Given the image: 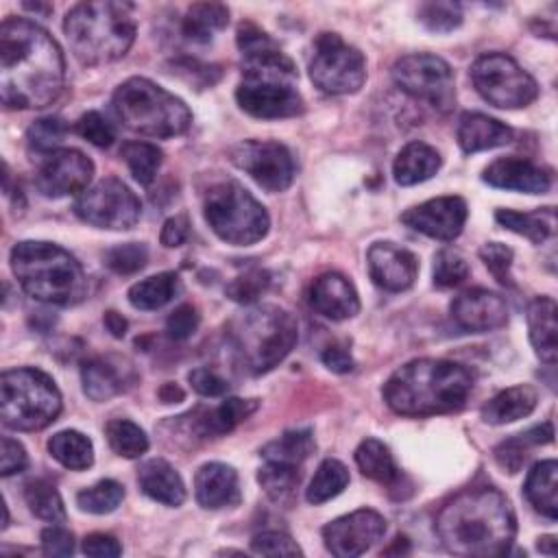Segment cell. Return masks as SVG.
<instances>
[{
  "label": "cell",
  "instance_id": "obj_1",
  "mask_svg": "<svg viewBox=\"0 0 558 558\" xmlns=\"http://www.w3.org/2000/svg\"><path fill=\"white\" fill-rule=\"evenodd\" d=\"M65 61L48 31L26 17L0 26V96L9 109H41L63 92Z\"/></svg>",
  "mask_w": 558,
  "mask_h": 558
},
{
  "label": "cell",
  "instance_id": "obj_2",
  "mask_svg": "<svg viewBox=\"0 0 558 558\" xmlns=\"http://www.w3.org/2000/svg\"><path fill=\"white\" fill-rule=\"evenodd\" d=\"M238 48L242 52V81L235 100L253 118L277 120L303 111V98L296 89V68L279 44L251 22L238 28Z\"/></svg>",
  "mask_w": 558,
  "mask_h": 558
},
{
  "label": "cell",
  "instance_id": "obj_3",
  "mask_svg": "<svg viewBox=\"0 0 558 558\" xmlns=\"http://www.w3.org/2000/svg\"><path fill=\"white\" fill-rule=\"evenodd\" d=\"M436 534L456 556H504L517 536V517L508 497L497 488H471L440 508Z\"/></svg>",
  "mask_w": 558,
  "mask_h": 558
},
{
  "label": "cell",
  "instance_id": "obj_4",
  "mask_svg": "<svg viewBox=\"0 0 558 558\" xmlns=\"http://www.w3.org/2000/svg\"><path fill=\"white\" fill-rule=\"evenodd\" d=\"M473 373L451 360L421 357L397 368L384 384V401L403 416L449 414L464 408Z\"/></svg>",
  "mask_w": 558,
  "mask_h": 558
},
{
  "label": "cell",
  "instance_id": "obj_5",
  "mask_svg": "<svg viewBox=\"0 0 558 558\" xmlns=\"http://www.w3.org/2000/svg\"><path fill=\"white\" fill-rule=\"evenodd\" d=\"M11 268L22 290L35 301L70 307L87 296V277L81 264L52 242H17L11 248Z\"/></svg>",
  "mask_w": 558,
  "mask_h": 558
},
{
  "label": "cell",
  "instance_id": "obj_6",
  "mask_svg": "<svg viewBox=\"0 0 558 558\" xmlns=\"http://www.w3.org/2000/svg\"><path fill=\"white\" fill-rule=\"evenodd\" d=\"M63 33L83 65L118 61L135 41L133 4L109 0L74 4L65 13Z\"/></svg>",
  "mask_w": 558,
  "mask_h": 558
},
{
  "label": "cell",
  "instance_id": "obj_7",
  "mask_svg": "<svg viewBox=\"0 0 558 558\" xmlns=\"http://www.w3.org/2000/svg\"><path fill=\"white\" fill-rule=\"evenodd\" d=\"M231 349L251 375L272 371L296 344V318L277 305H255L231 318L227 325Z\"/></svg>",
  "mask_w": 558,
  "mask_h": 558
},
{
  "label": "cell",
  "instance_id": "obj_8",
  "mask_svg": "<svg viewBox=\"0 0 558 558\" xmlns=\"http://www.w3.org/2000/svg\"><path fill=\"white\" fill-rule=\"evenodd\" d=\"M111 105L129 131L146 137H177L192 124L187 105L144 76H131L118 85Z\"/></svg>",
  "mask_w": 558,
  "mask_h": 558
},
{
  "label": "cell",
  "instance_id": "obj_9",
  "mask_svg": "<svg viewBox=\"0 0 558 558\" xmlns=\"http://www.w3.org/2000/svg\"><path fill=\"white\" fill-rule=\"evenodd\" d=\"M61 412V392L39 368H11L0 379L2 423L17 432L48 427Z\"/></svg>",
  "mask_w": 558,
  "mask_h": 558
},
{
  "label": "cell",
  "instance_id": "obj_10",
  "mask_svg": "<svg viewBox=\"0 0 558 558\" xmlns=\"http://www.w3.org/2000/svg\"><path fill=\"white\" fill-rule=\"evenodd\" d=\"M203 214L211 231L235 246L259 242L270 227L264 205L238 181H220L205 192Z\"/></svg>",
  "mask_w": 558,
  "mask_h": 558
},
{
  "label": "cell",
  "instance_id": "obj_11",
  "mask_svg": "<svg viewBox=\"0 0 558 558\" xmlns=\"http://www.w3.org/2000/svg\"><path fill=\"white\" fill-rule=\"evenodd\" d=\"M471 81L477 94L499 109H521L538 96L536 81L504 52L477 57L471 65Z\"/></svg>",
  "mask_w": 558,
  "mask_h": 558
},
{
  "label": "cell",
  "instance_id": "obj_12",
  "mask_svg": "<svg viewBox=\"0 0 558 558\" xmlns=\"http://www.w3.org/2000/svg\"><path fill=\"white\" fill-rule=\"evenodd\" d=\"M310 78L325 94H353L366 81V59L338 33H320L310 59Z\"/></svg>",
  "mask_w": 558,
  "mask_h": 558
},
{
  "label": "cell",
  "instance_id": "obj_13",
  "mask_svg": "<svg viewBox=\"0 0 558 558\" xmlns=\"http://www.w3.org/2000/svg\"><path fill=\"white\" fill-rule=\"evenodd\" d=\"M392 81L408 96L427 102L440 113H447L456 105L453 70L451 65L427 52L405 54L392 65Z\"/></svg>",
  "mask_w": 558,
  "mask_h": 558
},
{
  "label": "cell",
  "instance_id": "obj_14",
  "mask_svg": "<svg viewBox=\"0 0 558 558\" xmlns=\"http://www.w3.org/2000/svg\"><path fill=\"white\" fill-rule=\"evenodd\" d=\"M74 214L92 227L126 231L137 225L142 216V203L126 183L109 177L78 194Z\"/></svg>",
  "mask_w": 558,
  "mask_h": 558
},
{
  "label": "cell",
  "instance_id": "obj_15",
  "mask_svg": "<svg viewBox=\"0 0 558 558\" xmlns=\"http://www.w3.org/2000/svg\"><path fill=\"white\" fill-rule=\"evenodd\" d=\"M231 161L268 192H283L292 185L296 166L292 153L270 140H244L231 148Z\"/></svg>",
  "mask_w": 558,
  "mask_h": 558
},
{
  "label": "cell",
  "instance_id": "obj_16",
  "mask_svg": "<svg viewBox=\"0 0 558 558\" xmlns=\"http://www.w3.org/2000/svg\"><path fill=\"white\" fill-rule=\"evenodd\" d=\"M94 177V163L81 150L59 148L41 159L35 172V187L46 198L83 194Z\"/></svg>",
  "mask_w": 558,
  "mask_h": 558
},
{
  "label": "cell",
  "instance_id": "obj_17",
  "mask_svg": "<svg viewBox=\"0 0 558 558\" xmlns=\"http://www.w3.org/2000/svg\"><path fill=\"white\" fill-rule=\"evenodd\" d=\"M384 532L386 519L371 508H362L329 521L323 527V541L333 556L355 558L371 549L384 536Z\"/></svg>",
  "mask_w": 558,
  "mask_h": 558
},
{
  "label": "cell",
  "instance_id": "obj_18",
  "mask_svg": "<svg viewBox=\"0 0 558 558\" xmlns=\"http://www.w3.org/2000/svg\"><path fill=\"white\" fill-rule=\"evenodd\" d=\"M466 203L460 196H438L401 214V222L427 238L449 242L460 235L466 222Z\"/></svg>",
  "mask_w": 558,
  "mask_h": 558
},
{
  "label": "cell",
  "instance_id": "obj_19",
  "mask_svg": "<svg viewBox=\"0 0 558 558\" xmlns=\"http://www.w3.org/2000/svg\"><path fill=\"white\" fill-rule=\"evenodd\" d=\"M368 275L375 286L388 292L408 290L418 272V259L395 242H375L366 253Z\"/></svg>",
  "mask_w": 558,
  "mask_h": 558
},
{
  "label": "cell",
  "instance_id": "obj_20",
  "mask_svg": "<svg viewBox=\"0 0 558 558\" xmlns=\"http://www.w3.org/2000/svg\"><path fill=\"white\" fill-rule=\"evenodd\" d=\"M451 318L466 331L484 333L508 323V305L497 292L471 288L451 301Z\"/></svg>",
  "mask_w": 558,
  "mask_h": 558
},
{
  "label": "cell",
  "instance_id": "obj_21",
  "mask_svg": "<svg viewBox=\"0 0 558 558\" xmlns=\"http://www.w3.org/2000/svg\"><path fill=\"white\" fill-rule=\"evenodd\" d=\"M482 179L499 190L525 194H543L551 187V172L521 157H499L482 174Z\"/></svg>",
  "mask_w": 558,
  "mask_h": 558
},
{
  "label": "cell",
  "instance_id": "obj_22",
  "mask_svg": "<svg viewBox=\"0 0 558 558\" xmlns=\"http://www.w3.org/2000/svg\"><path fill=\"white\" fill-rule=\"evenodd\" d=\"M310 305L329 320H347L360 312V296L344 275L325 272L310 288Z\"/></svg>",
  "mask_w": 558,
  "mask_h": 558
},
{
  "label": "cell",
  "instance_id": "obj_23",
  "mask_svg": "<svg viewBox=\"0 0 558 558\" xmlns=\"http://www.w3.org/2000/svg\"><path fill=\"white\" fill-rule=\"evenodd\" d=\"M194 497L207 510L233 508L242 501L240 480L233 466L225 462H207L194 475Z\"/></svg>",
  "mask_w": 558,
  "mask_h": 558
},
{
  "label": "cell",
  "instance_id": "obj_24",
  "mask_svg": "<svg viewBox=\"0 0 558 558\" xmlns=\"http://www.w3.org/2000/svg\"><path fill=\"white\" fill-rule=\"evenodd\" d=\"M458 144L464 153H480L499 148L512 142V129L504 122L480 113V111H464L458 120Z\"/></svg>",
  "mask_w": 558,
  "mask_h": 558
},
{
  "label": "cell",
  "instance_id": "obj_25",
  "mask_svg": "<svg viewBox=\"0 0 558 558\" xmlns=\"http://www.w3.org/2000/svg\"><path fill=\"white\" fill-rule=\"evenodd\" d=\"M137 482L144 495L163 506L177 508L185 501V484L177 469L163 458L146 460L137 471Z\"/></svg>",
  "mask_w": 558,
  "mask_h": 558
},
{
  "label": "cell",
  "instance_id": "obj_26",
  "mask_svg": "<svg viewBox=\"0 0 558 558\" xmlns=\"http://www.w3.org/2000/svg\"><path fill=\"white\" fill-rule=\"evenodd\" d=\"M556 312V301L551 296H536L527 305L530 342L545 364H556L558 357Z\"/></svg>",
  "mask_w": 558,
  "mask_h": 558
},
{
  "label": "cell",
  "instance_id": "obj_27",
  "mask_svg": "<svg viewBox=\"0 0 558 558\" xmlns=\"http://www.w3.org/2000/svg\"><path fill=\"white\" fill-rule=\"evenodd\" d=\"M536 403H538V392L532 386L521 384V386H512L497 392L490 401L482 405L480 414H482V421L488 425H506L532 414Z\"/></svg>",
  "mask_w": 558,
  "mask_h": 558
},
{
  "label": "cell",
  "instance_id": "obj_28",
  "mask_svg": "<svg viewBox=\"0 0 558 558\" xmlns=\"http://www.w3.org/2000/svg\"><path fill=\"white\" fill-rule=\"evenodd\" d=\"M440 168V155L425 142L405 144L392 163V177L399 185H416L432 179Z\"/></svg>",
  "mask_w": 558,
  "mask_h": 558
},
{
  "label": "cell",
  "instance_id": "obj_29",
  "mask_svg": "<svg viewBox=\"0 0 558 558\" xmlns=\"http://www.w3.org/2000/svg\"><path fill=\"white\" fill-rule=\"evenodd\" d=\"M523 493L536 512H541L543 517L554 521L558 517V464H556V460L536 462L525 477Z\"/></svg>",
  "mask_w": 558,
  "mask_h": 558
},
{
  "label": "cell",
  "instance_id": "obj_30",
  "mask_svg": "<svg viewBox=\"0 0 558 558\" xmlns=\"http://www.w3.org/2000/svg\"><path fill=\"white\" fill-rule=\"evenodd\" d=\"M257 399H240V397H229L220 405L205 410L196 418V432L205 438H216L225 436L231 429H235L240 423H244L255 410H257Z\"/></svg>",
  "mask_w": 558,
  "mask_h": 558
},
{
  "label": "cell",
  "instance_id": "obj_31",
  "mask_svg": "<svg viewBox=\"0 0 558 558\" xmlns=\"http://www.w3.org/2000/svg\"><path fill=\"white\" fill-rule=\"evenodd\" d=\"M495 220L523 238H527L534 244L545 242L547 238L554 235L556 231V209L554 207H543L534 211H514V209H497Z\"/></svg>",
  "mask_w": 558,
  "mask_h": 558
},
{
  "label": "cell",
  "instance_id": "obj_32",
  "mask_svg": "<svg viewBox=\"0 0 558 558\" xmlns=\"http://www.w3.org/2000/svg\"><path fill=\"white\" fill-rule=\"evenodd\" d=\"M229 24V9L220 2H196L181 20V35L192 44H209Z\"/></svg>",
  "mask_w": 558,
  "mask_h": 558
},
{
  "label": "cell",
  "instance_id": "obj_33",
  "mask_svg": "<svg viewBox=\"0 0 558 558\" xmlns=\"http://www.w3.org/2000/svg\"><path fill=\"white\" fill-rule=\"evenodd\" d=\"M355 464L362 471V475H366L379 484H386L390 488H397L401 482V473L395 464L390 449L377 438H366L357 445Z\"/></svg>",
  "mask_w": 558,
  "mask_h": 558
},
{
  "label": "cell",
  "instance_id": "obj_34",
  "mask_svg": "<svg viewBox=\"0 0 558 558\" xmlns=\"http://www.w3.org/2000/svg\"><path fill=\"white\" fill-rule=\"evenodd\" d=\"M81 381H83V392L92 401H109L111 397L124 390L122 371L102 357H92L83 362Z\"/></svg>",
  "mask_w": 558,
  "mask_h": 558
},
{
  "label": "cell",
  "instance_id": "obj_35",
  "mask_svg": "<svg viewBox=\"0 0 558 558\" xmlns=\"http://www.w3.org/2000/svg\"><path fill=\"white\" fill-rule=\"evenodd\" d=\"M181 292V279L177 272H159L146 277L129 288V303L137 310H159Z\"/></svg>",
  "mask_w": 558,
  "mask_h": 558
},
{
  "label": "cell",
  "instance_id": "obj_36",
  "mask_svg": "<svg viewBox=\"0 0 558 558\" xmlns=\"http://www.w3.org/2000/svg\"><path fill=\"white\" fill-rule=\"evenodd\" d=\"M48 451L50 456L72 471H85L94 462V445L92 440L76 432V429H63L48 438Z\"/></svg>",
  "mask_w": 558,
  "mask_h": 558
},
{
  "label": "cell",
  "instance_id": "obj_37",
  "mask_svg": "<svg viewBox=\"0 0 558 558\" xmlns=\"http://www.w3.org/2000/svg\"><path fill=\"white\" fill-rule=\"evenodd\" d=\"M314 449L316 445L310 429H288L279 438L270 440L262 449V456L268 462H283V464L299 466L303 460H307L314 453Z\"/></svg>",
  "mask_w": 558,
  "mask_h": 558
},
{
  "label": "cell",
  "instance_id": "obj_38",
  "mask_svg": "<svg viewBox=\"0 0 558 558\" xmlns=\"http://www.w3.org/2000/svg\"><path fill=\"white\" fill-rule=\"evenodd\" d=\"M349 484V471L347 466L340 462V460H333V458H327L318 464L310 486H307V493H305V499L314 506L318 504H325L329 499H333L336 495H340Z\"/></svg>",
  "mask_w": 558,
  "mask_h": 558
},
{
  "label": "cell",
  "instance_id": "obj_39",
  "mask_svg": "<svg viewBox=\"0 0 558 558\" xmlns=\"http://www.w3.org/2000/svg\"><path fill=\"white\" fill-rule=\"evenodd\" d=\"M257 482L262 484L264 493L277 501V504H288L294 497V490L301 482L299 466L294 464H283V462H268L259 469Z\"/></svg>",
  "mask_w": 558,
  "mask_h": 558
},
{
  "label": "cell",
  "instance_id": "obj_40",
  "mask_svg": "<svg viewBox=\"0 0 558 558\" xmlns=\"http://www.w3.org/2000/svg\"><path fill=\"white\" fill-rule=\"evenodd\" d=\"M120 155L124 159V163L129 166L133 179L142 185H150L157 177V170L163 161V153L161 148H157L150 142H126L120 148Z\"/></svg>",
  "mask_w": 558,
  "mask_h": 558
},
{
  "label": "cell",
  "instance_id": "obj_41",
  "mask_svg": "<svg viewBox=\"0 0 558 558\" xmlns=\"http://www.w3.org/2000/svg\"><path fill=\"white\" fill-rule=\"evenodd\" d=\"M68 135V124L63 118L59 116H44V118H37L28 131H26V144H28V150L33 155H41L48 157L52 153L59 150V146L63 144Z\"/></svg>",
  "mask_w": 558,
  "mask_h": 558
},
{
  "label": "cell",
  "instance_id": "obj_42",
  "mask_svg": "<svg viewBox=\"0 0 558 558\" xmlns=\"http://www.w3.org/2000/svg\"><path fill=\"white\" fill-rule=\"evenodd\" d=\"M109 447L122 456V458H140L148 449V436L146 432L129 421V418H113L105 427Z\"/></svg>",
  "mask_w": 558,
  "mask_h": 558
},
{
  "label": "cell",
  "instance_id": "obj_43",
  "mask_svg": "<svg viewBox=\"0 0 558 558\" xmlns=\"http://www.w3.org/2000/svg\"><path fill=\"white\" fill-rule=\"evenodd\" d=\"M26 504L31 508V512L44 521L50 523H63L65 521V506L63 499L59 495V490L46 482V480H33L26 484L24 490Z\"/></svg>",
  "mask_w": 558,
  "mask_h": 558
},
{
  "label": "cell",
  "instance_id": "obj_44",
  "mask_svg": "<svg viewBox=\"0 0 558 558\" xmlns=\"http://www.w3.org/2000/svg\"><path fill=\"white\" fill-rule=\"evenodd\" d=\"M124 499V488L116 480H100L89 488L78 490L76 504L81 510L92 514H107L113 512Z\"/></svg>",
  "mask_w": 558,
  "mask_h": 558
},
{
  "label": "cell",
  "instance_id": "obj_45",
  "mask_svg": "<svg viewBox=\"0 0 558 558\" xmlns=\"http://www.w3.org/2000/svg\"><path fill=\"white\" fill-rule=\"evenodd\" d=\"M270 286V272L264 268H248L246 272L238 275L235 279H231L225 288L227 296L235 303L242 305H251L255 303Z\"/></svg>",
  "mask_w": 558,
  "mask_h": 558
},
{
  "label": "cell",
  "instance_id": "obj_46",
  "mask_svg": "<svg viewBox=\"0 0 558 558\" xmlns=\"http://www.w3.org/2000/svg\"><path fill=\"white\" fill-rule=\"evenodd\" d=\"M418 22L432 33H451L462 24V7L456 2H425L418 7Z\"/></svg>",
  "mask_w": 558,
  "mask_h": 558
},
{
  "label": "cell",
  "instance_id": "obj_47",
  "mask_svg": "<svg viewBox=\"0 0 558 558\" xmlns=\"http://www.w3.org/2000/svg\"><path fill=\"white\" fill-rule=\"evenodd\" d=\"M146 262H148V248L142 242L118 244L105 253V264L118 275H133L142 270Z\"/></svg>",
  "mask_w": 558,
  "mask_h": 558
},
{
  "label": "cell",
  "instance_id": "obj_48",
  "mask_svg": "<svg viewBox=\"0 0 558 558\" xmlns=\"http://www.w3.org/2000/svg\"><path fill=\"white\" fill-rule=\"evenodd\" d=\"M469 277L466 259L451 248H442L434 257V283L438 288L460 286Z\"/></svg>",
  "mask_w": 558,
  "mask_h": 558
},
{
  "label": "cell",
  "instance_id": "obj_49",
  "mask_svg": "<svg viewBox=\"0 0 558 558\" xmlns=\"http://www.w3.org/2000/svg\"><path fill=\"white\" fill-rule=\"evenodd\" d=\"M76 133L98 148H109L116 140L113 124L98 111H87L76 122Z\"/></svg>",
  "mask_w": 558,
  "mask_h": 558
},
{
  "label": "cell",
  "instance_id": "obj_50",
  "mask_svg": "<svg viewBox=\"0 0 558 558\" xmlns=\"http://www.w3.org/2000/svg\"><path fill=\"white\" fill-rule=\"evenodd\" d=\"M480 257H482V262L486 264V268L495 275V279H497L501 286H508V288L514 286L512 275H510V266H512L514 253H512L510 246H506V244H501V242H486V244L480 248Z\"/></svg>",
  "mask_w": 558,
  "mask_h": 558
},
{
  "label": "cell",
  "instance_id": "obj_51",
  "mask_svg": "<svg viewBox=\"0 0 558 558\" xmlns=\"http://www.w3.org/2000/svg\"><path fill=\"white\" fill-rule=\"evenodd\" d=\"M251 549L262 556H301L303 554L301 547L288 534L275 532V530L253 536Z\"/></svg>",
  "mask_w": 558,
  "mask_h": 558
},
{
  "label": "cell",
  "instance_id": "obj_52",
  "mask_svg": "<svg viewBox=\"0 0 558 558\" xmlns=\"http://www.w3.org/2000/svg\"><path fill=\"white\" fill-rule=\"evenodd\" d=\"M198 323H201V316H198L196 307L190 303H183V305L174 307V312L168 316L166 333H168V338L183 342L190 336H194V331L198 329Z\"/></svg>",
  "mask_w": 558,
  "mask_h": 558
},
{
  "label": "cell",
  "instance_id": "obj_53",
  "mask_svg": "<svg viewBox=\"0 0 558 558\" xmlns=\"http://www.w3.org/2000/svg\"><path fill=\"white\" fill-rule=\"evenodd\" d=\"M530 447L532 445L521 434H517V436H512V438H508V440H504L495 447V460L504 471L517 473L523 466V462L527 460V449Z\"/></svg>",
  "mask_w": 558,
  "mask_h": 558
},
{
  "label": "cell",
  "instance_id": "obj_54",
  "mask_svg": "<svg viewBox=\"0 0 558 558\" xmlns=\"http://www.w3.org/2000/svg\"><path fill=\"white\" fill-rule=\"evenodd\" d=\"M187 379H190L192 388L203 397H222L229 390V381L225 377H220L216 371L205 368V366L190 371Z\"/></svg>",
  "mask_w": 558,
  "mask_h": 558
},
{
  "label": "cell",
  "instance_id": "obj_55",
  "mask_svg": "<svg viewBox=\"0 0 558 558\" xmlns=\"http://www.w3.org/2000/svg\"><path fill=\"white\" fill-rule=\"evenodd\" d=\"M41 549L48 556H70L74 551V536L72 532H68L61 525H50L46 530H41Z\"/></svg>",
  "mask_w": 558,
  "mask_h": 558
},
{
  "label": "cell",
  "instance_id": "obj_56",
  "mask_svg": "<svg viewBox=\"0 0 558 558\" xmlns=\"http://www.w3.org/2000/svg\"><path fill=\"white\" fill-rule=\"evenodd\" d=\"M28 466V456H26V449L9 438V436H2V458H0V473L4 477L9 475H15V473H22L24 469Z\"/></svg>",
  "mask_w": 558,
  "mask_h": 558
},
{
  "label": "cell",
  "instance_id": "obj_57",
  "mask_svg": "<svg viewBox=\"0 0 558 558\" xmlns=\"http://www.w3.org/2000/svg\"><path fill=\"white\" fill-rule=\"evenodd\" d=\"M83 554L96 556V558H116L122 554V545L111 534L94 532L83 538Z\"/></svg>",
  "mask_w": 558,
  "mask_h": 558
},
{
  "label": "cell",
  "instance_id": "obj_58",
  "mask_svg": "<svg viewBox=\"0 0 558 558\" xmlns=\"http://www.w3.org/2000/svg\"><path fill=\"white\" fill-rule=\"evenodd\" d=\"M190 235V222L185 216H172L163 222L161 227V233H159V240L163 246L168 248H177L181 246Z\"/></svg>",
  "mask_w": 558,
  "mask_h": 558
},
{
  "label": "cell",
  "instance_id": "obj_59",
  "mask_svg": "<svg viewBox=\"0 0 558 558\" xmlns=\"http://www.w3.org/2000/svg\"><path fill=\"white\" fill-rule=\"evenodd\" d=\"M320 360L333 373H349V371H353V364H355L351 353L344 347H327L320 353Z\"/></svg>",
  "mask_w": 558,
  "mask_h": 558
},
{
  "label": "cell",
  "instance_id": "obj_60",
  "mask_svg": "<svg viewBox=\"0 0 558 558\" xmlns=\"http://www.w3.org/2000/svg\"><path fill=\"white\" fill-rule=\"evenodd\" d=\"M521 436H523L532 447H536V445H547V442L554 440V425H551V421H545V423H541V425H534V427L521 432Z\"/></svg>",
  "mask_w": 558,
  "mask_h": 558
},
{
  "label": "cell",
  "instance_id": "obj_61",
  "mask_svg": "<svg viewBox=\"0 0 558 558\" xmlns=\"http://www.w3.org/2000/svg\"><path fill=\"white\" fill-rule=\"evenodd\" d=\"M102 323H105L107 331H109L113 338H124L129 323H126V318H124L122 314H118V312L109 310V312H105V316H102Z\"/></svg>",
  "mask_w": 558,
  "mask_h": 558
},
{
  "label": "cell",
  "instance_id": "obj_62",
  "mask_svg": "<svg viewBox=\"0 0 558 558\" xmlns=\"http://www.w3.org/2000/svg\"><path fill=\"white\" fill-rule=\"evenodd\" d=\"M183 390L177 386V384H163L161 386V390H159V399L163 401V403H179V401H183Z\"/></svg>",
  "mask_w": 558,
  "mask_h": 558
},
{
  "label": "cell",
  "instance_id": "obj_63",
  "mask_svg": "<svg viewBox=\"0 0 558 558\" xmlns=\"http://www.w3.org/2000/svg\"><path fill=\"white\" fill-rule=\"evenodd\" d=\"M536 547H538V551H543L547 556H556V538L554 536H541Z\"/></svg>",
  "mask_w": 558,
  "mask_h": 558
},
{
  "label": "cell",
  "instance_id": "obj_64",
  "mask_svg": "<svg viewBox=\"0 0 558 558\" xmlns=\"http://www.w3.org/2000/svg\"><path fill=\"white\" fill-rule=\"evenodd\" d=\"M24 9H33V11H44V13H48V11H50V7H48V4H28V2H24Z\"/></svg>",
  "mask_w": 558,
  "mask_h": 558
}]
</instances>
